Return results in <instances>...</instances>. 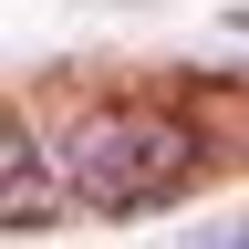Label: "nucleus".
Returning <instances> with one entry per match:
<instances>
[{
  "label": "nucleus",
  "instance_id": "f257e3e1",
  "mask_svg": "<svg viewBox=\"0 0 249 249\" xmlns=\"http://www.w3.org/2000/svg\"><path fill=\"white\" fill-rule=\"evenodd\" d=\"M187 177H197V135H187L177 114H156V104L83 114L73 135H62V187H73V208H93V218H135L156 197H177Z\"/></svg>",
  "mask_w": 249,
  "mask_h": 249
},
{
  "label": "nucleus",
  "instance_id": "f03ea898",
  "mask_svg": "<svg viewBox=\"0 0 249 249\" xmlns=\"http://www.w3.org/2000/svg\"><path fill=\"white\" fill-rule=\"evenodd\" d=\"M62 197H73V187H62L52 166H42V145H31V124L0 104V229H52L62 218Z\"/></svg>",
  "mask_w": 249,
  "mask_h": 249
}]
</instances>
